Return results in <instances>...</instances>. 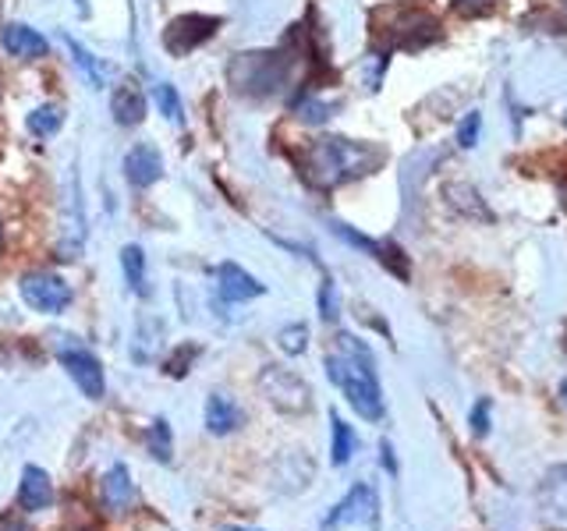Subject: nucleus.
Returning <instances> with one entry per match:
<instances>
[{"label": "nucleus", "instance_id": "obj_1", "mask_svg": "<svg viewBox=\"0 0 567 531\" xmlns=\"http://www.w3.org/2000/svg\"><path fill=\"white\" fill-rule=\"evenodd\" d=\"M383 164V149L365 146V142L351 138H316L312 146L301 153V174L309 177L316 188H337L354 177H365Z\"/></svg>", "mask_w": 567, "mask_h": 531}, {"label": "nucleus", "instance_id": "obj_2", "mask_svg": "<svg viewBox=\"0 0 567 531\" xmlns=\"http://www.w3.org/2000/svg\"><path fill=\"white\" fill-rule=\"evenodd\" d=\"M327 376L344 389L348 404L369 421L383 418V389L372 368V354L351 333L337 336V354H327Z\"/></svg>", "mask_w": 567, "mask_h": 531}, {"label": "nucleus", "instance_id": "obj_3", "mask_svg": "<svg viewBox=\"0 0 567 531\" xmlns=\"http://www.w3.org/2000/svg\"><path fill=\"white\" fill-rule=\"evenodd\" d=\"M259 389L266 394L277 412H288V415H306L312 407V389L309 383L295 376L291 368H280V365H266L259 372Z\"/></svg>", "mask_w": 567, "mask_h": 531}, {"label": "nucleus", "instance_id": "obj_4", "mask_svg": "<svg viewBox=\"0 0 567 531\" xmlns=\"http://www.w3.org/2000/svg\"><path fill=\"white\" fill-rule=\"evenodd\" d=\"M224 18L217 14H177L174 22L164 29V50L171 58H188L195 46L209 43L220 32Z\"/></svg>", "mask_w": 567, "mask_h": 531}, {"label": "nucleus", "instance_id": "obj_5", "mask_svg": "<svg viewBox=\"0 0 567 531\" xmlns=\"http://www.w3.org/2000/svg\"><path fill=\"white\" fill-rule=\"evenodd\" d=\"M18 291H22L25 305L32 312H43V315H61L71 305V288L58 273H47V270L25 273L18 280Z\"/></svg>", "mask_w": 567, "mask_h": 531}, {"label": "nucleus", "instance_id": "obj_6", "mask_svg": "<svg viewBox=\"0 0 567 531\" xmlns=\"http://www.w3.org/2000/svg\"><path fill=\"white\" fill-rule=\"evenodd\" d=\"M100 503L111 518H128V513L138 507V489L132 482V471L124 465H114L100 478Z\"/></svg>", "mask_w": 567, "mask_h": 531}, {"label": "nucleus", "instance_id": "obj_7", "mask_svg": "<svg viewBox=\"0 0 567 531\" xmlns=\"http://www.w3.org/2000/svg\"><path fill=\"white\" fill-rule=\"evenodd\" d=\"M61 362L68 368V376L75 379V386L89 400H103L106 379H103V365L93 358V354L89 351H61Z\"/></svg>", "mask_w": 567, "mask_h": 531}, {"label": "nucleus", "instance_id": "obj_8", "mask_svg": "<svg viewBox=\"0 0 567 531\" xmlns=\"http://www.w3.org/2000/svg\"><path fill=\"white\" fill-rule=\"evenodd\" d=\"M354 521H377V492L369 486H354L341 503L333 507V513L323 521V528H341V524H354Z\"/></svg>", "mask_w": 567, "mask_h": 531}, {"label": "nucleus", "instance_id": "obj_9", "mask_svg": "<svg viewBox=\"0 0 567 531\" xmlns=\"http://www.w3.org/2000/svg\"><path fill=\"white\" fill-rule=\"evenodd\" d=\"M159 174H164V159H159L156 146H150V142H138L135 149L124 153V177H128V185L150 188L159 181Z\"/></svg>", "mask_w": 567, "mask_h": 531}, {"label": "nucleus", "instance_id": "obj_10", "mask_svg": "<svg viewBox=\"0 0 567 531\" xmlns=\"http://www.w3.org/2000/svg\"><path fill=\"white\" fill-rule=\"evenodd\" d=\"M440 40V22L430 14H422V11H408L401 14V22L394 29V43L401 50H422V46H430Z\"/></svg>", "mask_w": 567, "mask_h": 531}, {"label": "nucleus", "instance_id": "obj_11", "mask_svg": "<svg viewBox=\"0 0 567 531\" xmlns=\"http://www.w3.org/2000/svg\"><path fill=\"white\" fill-rule=\"evenodd\" d=\"M217 291L224 301H248L266 294V283H259L252 273H245L238 262H220L217 266Z\"/></svg>", "mask_w": 567, "mask_h": 531}, {"label": "nucleus", "instance_id": "obj_12", "mask_svg": "<svg viewBox=\"0 0 567 531\" xmlns=\"http://www.w3.org/2000/svg\"><path fill=\"white\" fill-rule=\"evenodd\" d=\"M0 43H4L8 58H18V61L47 58V35H40L32 25H22V22L0 29Z\"/></svg>", "mask_w": 567, "mask_h": 531}, {"label": "nucleus", "instance_id": "obj_13", "mask_svg": "<svg viewBox=\"0 0 567 531\" xmlns=\"http://www.w3.org/2000/svg\"><path fill=\"white\" fill-rule=\"evenodd\" d=\"M111 114L121 128H138L142 121H146V96H142V88L135 82H121L111 96Z\"/></svg>", "mask_w": 567, "mask_h": 531}, {"label": "nucleus", "instance_id": "obj_14", "mask_svg": "<svg viewBox=\"0 0 567 531\" xmlns=\"http://www.w3.org/2000/svg\"><path fill=\"white\" fill-rule=\"evenodd\" d=\"M50 503H53V482H50V475L43 468L29 465L22 471V486H18V507L35 513V510H47Z\"/></svg>", "mask_w": 567, "mask_h": 531}, {"label": "nucleus", "instance_id": "obj_15", "mask_svg": "<svg viewBox=\"0 0 567 531\" xmlns=\"http://www.w3.org/2000/svg\"><path fill=\"white\" fill-rule=\"evenodd\" d=\"M539 503L546 510V518L567 524V465L546 471V478L539 482Z\"/></svg>", "mask_w": 567, "mask_h": 531}, {"label": "nucleus", "instance_id": "obj_16", "mask_svg": "<svg viewBox=\"0 0 567 531\" xmlns=\"http://www.w3.org/2000/svg\"><path fill=\"white\" fill-rule=\"evenodd\" d=\"M241 421H245V415H241V407L235 400L224 397V394H209V400H206V429L213 436H230Z\"/></svg>", "mask_w": 567, "mask_h": 531}, {"label": "nucleus", "instance_id": "obj_17", "mask_svg": "<svg viewBox=\"0 0 567 531\" xmlns=\"http://www.w3.org/2000/svg\"><path fill=\"white\" fill-rule=\"evenodd\" d=\"M61 124H64V111L58 103H43V106H35V111L25 117V128L35 135V138H50V135H58L61 132Z\"/></svg>", "mask_w": 567, "mask_h": 531}, {"label": "nucleus", "instance_id": "obj_18", "mask_svg": "<svg viewBox=\"0 0 567 531\" xmlns=\"http://www.w3.org/2000/svg\"><path fill=\"white\" fill-rule=\"evenodd\" d=\"M121 266H124V280L135 294H146V256H142L138 244H124L121 248Z\"/></svg>", "mask_w": 567, "mask_h": 531}, {"label": "nucleus", "instance_id": "obj_19", "mask_svg": "<svg viewBox=\"0 0 567 531\" xmlns=\"http://www.w3.org/2000/svg\"><path fill=\"white\" fill-rule=\"evenodd\" d=\"M146 447L150 454L159 460V465H171V457H174V442H171V425L167 418H156L150 425V433H146Z\"/></svg>", "mask_w": 567, "mask_h": 531}, {"label": "nucleus", "instance_id": "obj_20", "mask_svg": "<svg viewBox=\"0 0 567 531\" xmlns=\"http://www.w3.org/2000/svg\"><path fill=\"white\" fill-rule=\"evenodd\" d=\"M330 425H333V465L341 468V465H348L351 460V454H354V433H351V425L341 418V415H330Z\"/></svg>", "mask_w": 567, "mask_h": 531}, {"label": "nucleus", "instance_id": "obj_21", "mask_svg": "<svg viewBox=\"0 0 567 531\" xmlns=\"http://www.w3.org/2000/svg\"><path fill=\"white\" fill-rule=\"evenodd\" d=\"M64 43H68V50H71V58L79 61V67L89 75V82H93V88H103V75H106V67H100L96 61H93V53H89L82 43H75L71 35H64Z\"/></svg>", "mask_w": 567, "mask_h": 531}, {"label": "nucleus", "instance_id": "obj_22", "mask_svg": "<svg viewBox=\"0 0 567 531\" xmlns=\"http://www.w3.org/2000/svg\"><path fill=\"white\" fill-rule=\"evenodd\" d=\"M277 344H280L284 354H301V351H306V344H309V326H306V323L284 326V330L277 333Z\"/></svg>", "mask_w": 567, "mask_h": 531}, {"label": "nucleus", "instance_id": "obj_23", "mask_svg": "<svg viewBox=\"0 0 567 531\" xmlns=\"http://www.w3.org/2000/svg\"><path fill=\"white\" fill-rule=\"evenodd\" d=\"M447 199L461 212H472V217H489L483 202H468V199H475V188H468V185H451L447 188Z\"/></svg>", "mask_w": 567, "mask_h": 531}, {"label": "nucleus", "instance_id": "obj_24", "mask_svg": "<svg viewBox=\"0 0 567 531\" xmlns=\"http://www.w3.org/2000/svg\"><path fill=\"white\" fill-rule=\"evenodd\" d=\"M195 354H199V347H188V344L177 347V351L171 354V358L164 362L167 376H171V379H182V376H188V372H192V362H195Z\"/></svg>", "mask_w": 567, "mask_h": 531}, {"label": "nucleus", "instance_id": "obj_25", "mask_svg": "<svg viewBox=\"0 0 567 531\" xmlns=\"http://www.w3.org/2000/svg\"><path fill=\"white\" fill-rule=\"evenodd\" d=\"M156 103H159V114H164L167 121H182V96H177L174 85H156Z\"/></svg>", "mask_w": 567, "mask_h": 531}, {"label": "nucleus", "instance_id": "obj_26", "mask_svg": "<svg viewBox=\"0 0 567 531\" xmlns=\"http://www.w3.org/2000/svg\"><path fill=\"white\" fill-rule=\"evenodd\" d=\"M496 8V0H454V11L461 18H483Z\"/></svg>", "mask_w": 567, "mask_h": 531}, {"label": "nucleus", "instance_id": "obj_27", "mask_svg": "<svg viewBox=\"0 0 567 531\" xmlns=\"http://www.w3.org/2000/svg\"><path fill=\"white\" fill-rule=\"evenodd\" d=\"M319 315L327 319H337V301H333V280H323V288H319Z\"/></svg>", "mask_w": 567, "mask_h": 531}, {"label": "nucleus", "instance_id": "obj_28", "mask_svg": "<svg viewBox=\"0 0 567 531\" xmlns=\"http://www.w3.org/2000/svg\"><path fill=\"white\" fill-rule=\"evenodd\" d=\"M478 124H483V117H478V114H468V117H465V124H461V132H457V142H461V146H465V149H472V146H475Z\"/></svg>", "mask_w": 567, "mask_h": 531}, {"label": "nucleus", "instance_id": "obj_29", "mask_svg": "<svg viewBox=\"0 0 567 531\" xmlns=\"http://www.w3.org/2000/svg\"><path fill=\"white\" fill-rule=\"evenodd\" d=\"M472 429H475V436H486V433H489V400L475 404V412H472Z\"/></svg>", "mask_w": 567, "mask_h": 531}, {"label": "nucleus", "instance_id": "obj_30", "mask_svg": "<svg viewBox=\"0 0 567 531\" xmlns=\"http://www.w3.org/2000/svg\"><path fill=\"white\" fill-rule=\"evenodd\" d=\"M0 531H29L25 524H18V521H11V518H4L0 521Z\"/></svg>", "mask_w": 567, "mask_h": 531}, {"label": "nucleus", "instance_id": "obj_31", "mask_svg": "<svg viewBox=\"0 0 567 531\" xmlns=\"http://www.w3.org/2000/svg\"><path fill=\"white\" fill-rule=\"evenodd\" d=\"M560 400H564V407H567V383H560Z\"/></svg>", "mask_w": 567, "mask_h": 531}, {"label": "nucleus", "instance_id": "obj_32", "mask_svg": "<svg viewBox=\"0 0 567 531\" xmlns=\"http://www.w3.org/2000/svg\"><path fill=\"white\" fill-rule=\"evenodd\" d=\"M0 252H4V223H0Z\"/></svg>", "mask_w": 567, "mask_h": 531}, {"label": "nucleus", "instance_id": "obj_33", "mask_svg": "<svg viewBox=\"0 0 567 531\" xmlns=\"http://www.w3.org/2000/svg\"><path fill=\"white\" fill-rule=\"evenodd\" d=\"M224 531H248V528H224Z\"/></svg>", "mask_w": 567, "mask_h": 531}, {"label": "nucleus", "instance_id": "obj_34", "mask_svg": "<svg viewBox=\"0 0 567 531\" xmlns=\"http://www.w3.org/2000/svg\"><path fill=\"white\" fill-rule=\"evenodd\" d=\"M564 8H567V0H564Z\"/></svg>", "mask_w": 567, "mask_h": 531}, {"label": "nucleus", "instance_id": "obj_35", "mask_svg": "<svg viewBox=\"0 0 567 531\" xmlns=\"http://www.w3.org/2000/svg\"><path fill=\"white\" fill-rule=\"evenodd\" d=\"M564 121H567V117H564Z\"/></svg>", "mask_w": 567, "mask_h": 531}]
</instances>
